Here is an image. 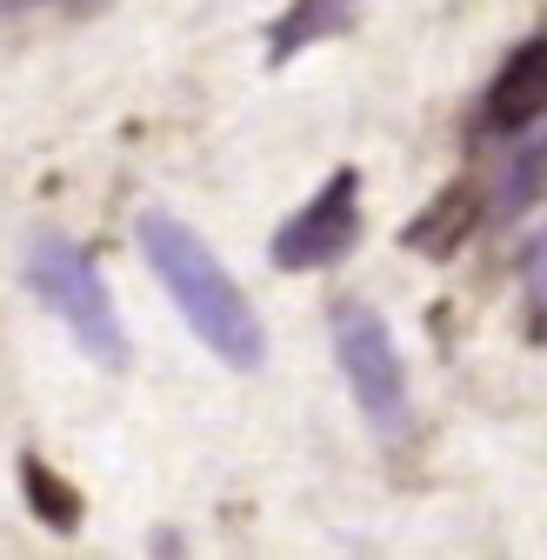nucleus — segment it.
I'll return each mask as SVG.
<instances>
[{
	"mask_svg": "<svg viewBox=\"0 0 547 560\" xmlns=\"http://www.w3.org/2000/svg\"><path fill=\"white\" fill-rule=\"evenodd\" d=\"M141 254H148V267L161 273V288L174 294L181 320L200 334V347H208V354H221V361L241 368V374H254V368L267 361L260 314L247 307L241 280L214 260V247L200 241L187 221L161 214V207H154V214H141Z\"/></svg>",
	"mask_w": 547,
	"mask_h": 560,
	"instance_id": "nucleus-1",
	"label": "nucleus"
},
{
	"mask_svg": "<svg viewBox=\"0 0 547 560\" xmlns=\"http://www.w3.org/2000/svg\"><path fill=\"white\" fill-rule=\"evenodd\" d=\"M27 288L54 307V320L81 340V354L101 368H127V334L114 314V294L101 267L67 241V234H34L27 241Z\"/></svg>",
	"mask_w": 547,
	"mask_h": 560,
	"instance_id": "nucleus-2",
	"label": "nucleus"
},
{
	"mask_svg": "<svg viewBox=\"0 0 547 560\" xmlns=\"http://www.w3.org/2000/svg\"><path fill=\"white\" fill-rule=\"evenodd\" d=\"M334 361H340V374H348L368 428L400 441L407 420H415V394H407V368H400L394 334H387V320L374 307H361V301L334 307Z\"/></svg>",
	"mask_w": 547,
	"mask_h": 560,
	"instance_id": "nucleus-3",
	"label": "nucleus"
},
{
	"mask_svg": "<svg viewBox=\"0 0 547 560\" xmlns=\"http://www.w3.org/2000/svg\"><path fill=\"white\" fill-rule=\"evenodd\" d=\"M354 234H361V174L354 167H340L301 214L274 234V247H267V260L281 267V273H307V267H327V260H340L354 247Z\"/></svg>",
	"mask_w": 547,
	"mask_h": 560,
	"instance_id": "nucleus-4",
	"label": "nucleus"
},
{
	"mask_svg": "<svg viewBox=\"0 0 547 560\" xmlns=\"http://www.w3.org/2000/svg\"><path fill=\"white\" fill-rule=\"evenodd\" d=\"M488 120L501 133H521L534 120H547V34L521 40L508 60H501V74L488 88Z\"/></svg>",
	"mask_w": 547,
	"mask_h": 560,
	"instance_id": "nucleus-5",
	"label": "nucleus"
},
{
	"mask_svg": "<svg viewBox=\"0 0 547 560\" xmlns=\"http://www.w3.org/2000/svg\"><path fill=\"white\" fill-rule=\"evenodd\" d=\"M474 221H481V200H474L467 187H447L434 207H428V214H415V221H407V247H415V254H428V260H447L467 234H474Z\"/></svg>",
	"mask_w": 547,
	"mask_h": 560,
	"instance_id": "nucleus-6",
	"label": "nucleus"
},
{
	"mask_svg": "<svg viewBox=\"0 0 547 560\" xmlns=\"http://www.w3.org/2000/svg\"><path fill=\"white\" fill-rule=\"evenodd\" d=\"M354 21V0H294L288 8V21H274V34H267V60L281 67V60H294L307 40H321V34H340Z\"/></svg>",
	"mask_w": 547,
	"mask_h": 560,
	"instance_id": "nucleus-7",
	"label": "nucleus"
},
{
	"mask_svg": "<svg viewBox=\"0 0 547 560\" xmlns=\"http://www.w3.org/2000/svg\"><path fill=\"white\" fill-rule=\"evenodd\" d=\"M21 494H27V508H34V521H47L54 534H74L81 527V494L67 487L47 460H21Z\"/></svg>",
	"mask_w": 547,
	"mask_h": 560,
	"instance_id": "nucleus-8",
	"label": "nucleus"
},
{
	"mask_svg": "<svg viewBox=\"0 0 547 560\" xmlns=\"http://www.w3.org/2000/svg\"><path fill=\"white\" fill-rule=\"evenodd\" d=\"M540 187H547V140H534V148L514 154V167H508V180H501V214H521V207H534Z\"/></svg>",
	"mask_w": 547,
	"mask_h": 560,
	"instance_id": "nucleus-9",
	"label": "nucleus"
},
{
	"mask_svg": "<svg viewBox=\"0 0 547 560\" xmlns=\"http://www.w3.org/2000/svg\"><path fill=\"white\" fill-rule=\"evenodd\" d=\"M521 288H527V307H534V334H547V228L521 254Z\"/></svg>",
	"mask_w": 547,
	"mask_h": 560,
	"instance_id": "nucleus-10",
	"label": "nucleus"
},
{
	"mask_svg": "<svg viewBox=\"0 0 547 560\" xmlns=\"http://www.w3.org/2000/svg\"><path fill=\"white\" fill-rule=\"evenodd\" d=\"M14 8H27V0H0V14H14Z\"/></svg>",
	"mask_w": 547,
	"mask_h": 560,
	"instance_id": "nucleus-11",
	"label": "nucleus"
}]
</instances>
